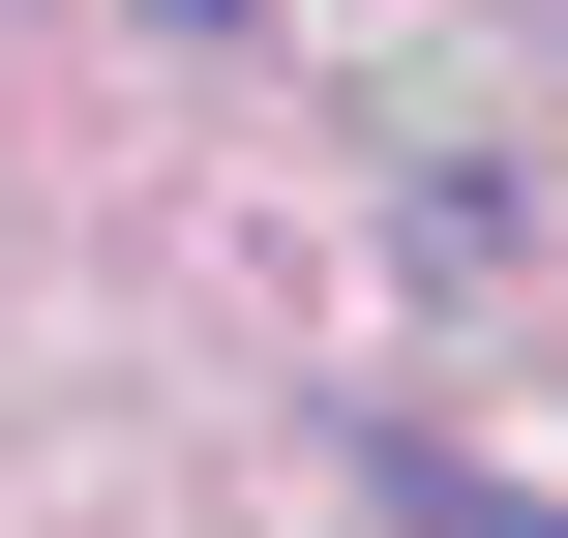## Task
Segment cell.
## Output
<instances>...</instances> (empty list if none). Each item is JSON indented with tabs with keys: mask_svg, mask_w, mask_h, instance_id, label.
Listing matches in <instances>:
<instances>
[{
	"mask_svg": "<svg viewBox=\"0 0 568 538\" xmlns=\"http://www.w3.org/2000/svg\"><path fill=\"white\" fill-rule=\"evenodd\" d=\"M150 30H240V0H150Z\"/></svg>",
	"mask_w": 568,
	"mask_h": 538,
	"instance_id": "obj_1",
	"label": "cell"
}]
</instances>
